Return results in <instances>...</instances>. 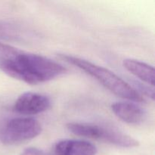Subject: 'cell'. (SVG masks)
I'll return each mask as SVG.
<instances>
[{"label": "cell", "instance_id": "obj_1", "mask_svg": "<svg viewBox=\"0 0 155 155\" xmlns=\"http://www.w3.org/2000/svg\"><path fill=\"white\" fill-rule=\"evenodd\" d=\"M0 69L9 77L31 85L48 82L67 72L58 62L21 50L11 60L0 63Z\"/></svg>", "mask_w": 155, "mask_h": 155}, {"label": "cell", "instance_id": "obj_2", "mask_svg": "<svg viewBox=\"0 0 155 155\" xmlns=\"http://www.w3.org/2000/svg\"><path fill=\"white\" fill-rule=\"evenodd\" d=\"M59 57L67 63L77 67L93 77L114 95L134 102L145 101L140 92L110 70L73 55L60 54Z\"/></svg>", "mask_w": 155, "mask_h": 155}, {"label": "cell", "instance_id": "obj_3", "mask_svg": "<svg viewBox=\"0 0 155 155\" xmlns=\"http://www.w3.org/2000/svg\"><path fill=\"white\" fill-rule=\"evenodd\" d=\"M67 129L80 137L101 141L123 148L139 146V141L120 131L107 127L86 123H69Z\"/></svg>", "mask_w": 155, "mask_h": 155}, {"label": "cell", "instance_id": "obj_4", "mask_svg": "<svg viewBox=\"0 0 155 155\" xmlns=\"http://www.w3.org/2000/svg\"><path fill=\"white\" fill-rule=\"evenodd\" d=\"M42 126L32 117H16L6 124L1 134L4 145H19L26 141L37 137L42 133Z\"/></svg>", "mask_w": 155, "mask_h": 155}, {"label": "cell", "instance_id": "obj_5", "mask_svg": "<svg viewBox=\"0 0 155 155\" xmlns=\"http://www.w3.org/2000/svg\"><path fill=\"white\" fill-rule=\"evenodd\" d=\"M51 106L49 98L36 92H24L15 101L13 110L23 115H35L48 110Z\"/></svg>", "mask_w": 155, "mask_h": 155}, {"label": "cell", "instance_id": "obj_6", "mask_svg": "<svg viewBox=\"0 0 155 155\" xmlns=\"http://www.w3.org/2000/svg\"><path fill=\"white\" fill-rule=\"evenodd\" d=\"M97 148L91 142L77 139H64L56 142L47 155H96Z\"/></svg>", "mask_w": 155, "mask_h": 155}, {"label": "cell", "instance_id": "obj_7", "mask_svg": "<svg viewBox=\"0 0 155 155\" xmlns=\"http://www.w3.org/2000/svg\"><path fill=\"white\" fill-rule=\"evenodd\" d=\"M111 110L119 119L129 124L139 125L146 119L145 110L135 103L115 102L111 104Z\"/></svg>", "mask_w": 155, "mask_h": 155}, {"label": "cell", "instance_id": "obj_8", "mask_svg": "<svg viewBox=\"0 0 155 155\" xmlns=\"http://www.w3.org/2000/svg\"><path fill=\"white\" fill-rule=\"evenodd\" d=\"M127 71L151 86L154 85V69L152 66L134 59H125L123 62Z\"/></svg>", "mask_w": 155, "mask_h": 155}, {"label": "cell", "instance_id": "obj_9", "mask_svg": "<svg viewBox=\"0 0 155 155\" xmlns=\"http://www.w3.org/2000/svg\"><path fill=\"white\" fill-rule=\"evenodd\" d=\"M19 49L8 44L0 42V63L11 60Z\"/></svg>", "mask_w": 155, "mask_h": 155}, {"label": "cell", "instance_id": "obj_10", "mask_svg": "<svg viewBox=\"0 0 155 155\" xmlns=\"http://www.w3.org/2000/svg\"><path fill=\"white\" fill-rule=\"evenodd\" d=\"M18 30L12 24L0 21V39H12L18 37Z\"/></svg>", "mask_w": 155, "mask_h": 155}, {"label": "cell", "instance_id": "obj_11", "mask_svg": "<svg viewBox=\"0 0 155 155\" xmlns=\"http://www.w3.org/2000/svg\"><path fill=\"white\" fill-rule=\"evenodd\" d=\"M20 155H47L36 148H28L24 150Z\"/></svg>", "mask_w": 155, "mask_h": 155}]
</instances>
